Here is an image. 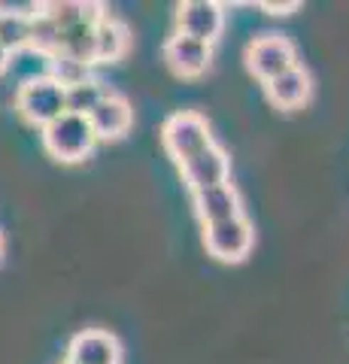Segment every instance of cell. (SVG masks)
Here are the masks:
<instances>
[{
  "mask_svg": "<svg viewBox=\"0 0 349 364\" xmlns=\"http://www.w3.org/2000/svg\"><path fill=\"white\" fill-rule=\"evenodd\" d=\"M95 131L85 116L64 112L52 124L43 128V149L61 164H80L95 149Z\"/></svg>",
  "mask_w": 349,
  "mask_h": 364,
  "instance_id": "cell-1",
  "label": "cell"
},
{
  "mask_svg": "<svg viewBox=\"0 0 349 364\" xmlns=\"http://www.w3.org/2000/svg\"><path fill=\"white\" fill-rule=\"evenodd\" d=\"M210 143H213L210 122L195 109H179L173 116H167L161 124V146L176 164L188 161L191 155L207 149Z\"/></svg>",
  "mask_w": 349,
  "mask_h": 364,
  "instance_id": "cell-2",
  "label": "cell"
},
{
  "mask_svg": "<svg viewBox=\"0 0 349 364\" xmlns=\"http://www.w3.org/2000/svg\"><path fill=\"white\" fill-rule=\"evenodd\" d=\"M16 109L28 124H33V128L43 131L58 116H64V88L55 82V79H49L46 73L31 76L18 88Z\"/></svg>",
  "mask_w": 349,
  "mask_h": 364,
  "instance_id": "cell-3",
  "label": "cell"
},
{
  "mask_svg": "<svg viewBox=\"0 0 349 364\" xmlns=\"http://www.w3.org/2000/svg\"><path fill=\"white\" fill-rule=\"evenodd\" d=\"M243 61H246V70L255 79L270 82V79H276L279 73H286L298 64V49L283 33H262V37L249 40Z\"/></svg>",
  "mask_w": 349,
  "mask_h": 364,
  "instance_id": "cell-4",
  "label": "cell"
},
{
  "mask_svg": "<svg viewBox=\"0 0 349 364\" xmlns=\"http://www.w3.org/2000/svg\"><path fill=\"white\" fill-rule=\"evenodd\" d=\"M255 246V228L246 215L216 225H204V249L222 264H240Z\"/></svg>",
  "mask_w": 349,
  "mask_h": 364,
  "instance_id": "cell-5",
  "label": "cell"
},
{
  "mask_svg": "<svg viewBox=\"0 0 349 364\" xmlns=\"http://www.w3.org/2000/svg\"><path fill=\"white\" fill-rule=\"evenodd\" d=\"M225 31V6L216 0H186L176 6V33L213 46Z\"/></svg>",
  "mask_w": 349,
  "mask_h": 364,
  "instance_id": "cell-6",
  "label": "cell"
},
{
  "mask_svg": "<svg viewBox=\"0 0 349 364\" xmlns=\"http://www.w3.org/2000/svg\"><path fill=\"white\" fill-rule=\"evenodd\" d=\"M179 173H183L188 191L213 188V186H222V182H231V158L213 140L207 149H200L198 155H191L188 161L179 164Z\"/></svg>",
  "mask_w": 349,
  "mask_h": 364,
  "instance_id": "cell-7",
  "label": "cell"
},
{
  "mask_svg": "<svg viewBox=\"0 0 349 364\" xmlns=\"http://www.w3.org/2000/svg\"><path fill=\"white\" fill-rule=\"evenodd\" d=\"M164 64L171 67V73L179 79H198L210 70L213 64V46L173 33L164 43Z\"/></svg>",
  "mask_w": 349,
  "mask_h": 364,
  "instance_id": "cell-8",
  "label": "cell"
},
{
  "mask_svg": "<svg viewBox=\"0 0 349 364\" xmlns=\"http://www.w3.org/2000/svg\"><path fill=\"white\" fill-rule=\"evenodd\" d=\"M67 364H122V343L116 334L100 331V328H85L73 334L67 346Z\"/></svg>",
  "mask_w": 349,
  "mask_h": 364,
  "instance_id": "cell-9",
  "label": "cell"
},
{
  "mask_svg": "<svg viewBox=\"0 0 349 364\" xmlns=\"http://www.w3.org/2000/svg\"><path fill=\"white\" fill-rule=\"evenodd\" d=\"M191 207H195L200 225H216V222H228L243 215V200H240V191L234 188V182L191 191Z\"/></svg>",
  "mask_w": 349,
  "mask_h": 364,
  "instance_id": "cell-10",
  "label": "cell"
},
{
  "mask_svg": "<svg viewBox=\"0 0 349 364\" xmlns=\"http://www.w3.org/2000/svg\"><path fill=\"white\" fill-rule=\"evenodd\" d=\"M85 119L95 131V140H122L134 124V109L128 104V97L116 95V91H107L104 100Z\"/></svg>",
  "mask_w": 349,
  "mask_h": 364,
  "instance_id": "cell-11",
  "label": "cell"
},
{
  "mask_svg": "<svg viewBox=\"0 0 349 364\" xmlns=\"http://www.w3.org/2000/svg\"><path fill=\"white\" fill-rule=\"evenodd\" d=\"M264 95H267L270 104H274L276 109H283V112L301 109L313 95V79L301 64H295L291 70L279 73L276 79L264 82Z\"/></svg>",
  "mask_w": 349,
  "mask_h": 364,
  "instance_id": "cell-12",
  "label": "cell"
},
{
  "mask_svg": "<svg viewBox=\"0 0 349 364\" xmlns=\"http://www.w3.org/2000/svg\"><path fill=\"white\" fill-rule=\"evenodd\" d=\"M128 49H131L128 25L107 13L95 25V64H112V61L125 58Z\"/></svg>",
  "mask_w": 349,
  "mask_h": 364,
  "instance_id": "cell-13",
  "label": "cell"
},
{
  "mask_svg": "<svg viewBox=\"0 0 349 364\" xmlns=\"http://www.w3.org/2000/svg\"><path fill=\"white\" fill-rule=\"evenodd\" d=\"M40 13L46 16L58 31H67L73 25H97L107 16V9L100 4H76V0H55V4H40Z\"/></svg>",
  "mask_w": 349,
  "mask_h": 364,
  "instance_id": "cell-14",
  "label": "cell"
},
{
  "mask_svg": "<svg viewBox=\"0 0 349 364\" xmlns=\"http://www.w3.org/2000/svg\"><path fill=\"white\" fill-rule=\"evenodd\" d=\"M37 9V6H33ZM31 16L33 13H18V9H6L0 6V46L13 55L28 49L31 40Z\"/></svg>",
  "mask_w": 349,
  "mask_h": 364,
  "instance_id": "cell-15",
  "label": "cell"
},
{
  "mask_svg": "<svg viewBox=\"0 0 349 364\" xmlns=\"http://www.w3.org/2000/svg\"><path fill=\"white\" fill-rule=\"evenodd\" d=\"M58 55H64V58L70 61H80L85 67L95 64V25H88V21H82V25H73L61 31V49Z\"/></svg>",
  "mask_w": 349,
  "mask_h": 364,
  "instance_id": "cell-16",
  "label": "cell"
},
{
  "mask_svg": "<svg viewBox=\"0 0 349 364\" xmlns=\"http://www.w3.org/2000/svg\"><path fill=\"white\" fill-rule=\"evenodd\" d=\"M107 91L109 88L104 82H97L95 76H88L85 82L64 88V112H73V116H88V112H92L100 100H104Z\"/></svg>",
  "mask_w": 349,
  "mask_h": 364,
  "instance_id": "cell-17",
  "label": "cell"
},
{
  "mask_svg": "<svg viewBox=\"0 0 349 364\" xmlns=\"http://www.w3.org/2000/svg\"><path fill=\"white\" fill-rule=\"evenodd\" d=\"M28 49L37 52L43 61L55 58L58 49H61V31L40 13V6L33 9V16H31V40H28Z\"/></svg>",
  "mask_w": 349,
  "mask_h": 364,
  "instance_id": "cell-18",
  "label": "cell"
},
{
  "mask_svg": "<svg viewBox=\"0 0 349 364\" xmlns=\"http://www.w3.org/2000/svg\"><path fill=\"white\" fill-rule=\"evenodd\" d=\"M46 76L55 79L61 88H70V85L85 82V79L92 76V67H85L80 61H70V58H64V55H55V58H49Z\"/></svg>",
  "mask_w": 349,
  "mask_h": 364,
  "instance_id": "cell-19",
  "label": "cell"
},
{
  "mask_svg": "<svg viewBox=\"0 0 349 364\" xmlns=\"http://www.w3.org/2000/svg\"><path fill=\"white\" fill-rule=\"evenodd\" d=\"M258 6H262L264 13H270V16H291L295 9H301L298 0H291V4H267V0H262Z\"/></svg>",
  "mask_w": 349,
  "mask_h": 364,
  "instance_id": "cell-20",
  "label": "cell"
},
{
  "mask_svg": "<svg viewBox=\"0 0 349 364\" xmlns=\"http://www.w3.org/2000/svg\"><path fill=\"white\" fill-rule=\"evenodd\" d=\"M9 58H13V55H9V52L4 49V46H0V73H4L6 67H9Z\"/></svg>",
  "mask_w": 349,
  "mask_h": 364,
  "instance_id": "cell-21",
  "label": "cell"
},
{
  "mask_svg": "<svg viewBox=\"0 0 349 364\" xmlns=\"http://www.w3.org/2000/svg\"><path fill=\"white\" fill-rule=\"evenodd\" d=\"M4 246H6V243H4V234H0V258H4Z\"/></svg>",
  "mask_w": 349,
  "mask_h": 364,
  "instance_id": "cell-22",
  "label": "cell"
},
{
  "mask_svg": "<svg viewBox=\"0 0 349 364\" xmlns=\"http://www.w3.org/2000/svg\"><path fill=\"white\" fill-rule=\"evenodd\" d=\"M64 364H67V361H64Z\"/></svg>",
  "mask_w": 349,
  "mask_h": 364,
  "instance_id": "cell-23",
  "label": "cell"
}]
</instances>
